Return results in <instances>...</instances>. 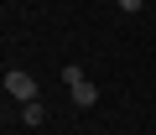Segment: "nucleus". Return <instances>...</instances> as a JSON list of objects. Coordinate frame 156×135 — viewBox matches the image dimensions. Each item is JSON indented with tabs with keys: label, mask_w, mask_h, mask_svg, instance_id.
<instances>
[{
	"label": "nucleus",
	"mask_w": 156,
	"mask_h": 135,
	"mask_svg": "<svg viewBox=\"0 0 156 135\" xmlns=\"http://www.w3.org/2000/svg\"><path fill=\"white\" fill-rule=\"evenodd\" d=\"M5 94L21 99V104H37V78L21 73V68H5Z\"/></svg>",
	"instance_id": "1"
},
{
	"label": "nucleus",
	"mask_w": 156,
	"mask_h": 135,
	"mask_svg": "<svg viewBox=\"0 0 156 135\" xmlns=\"http://www.w3.org/2000/svg\"><path fill=\"white\" fill-rule=\"evenodd\" d=\"M73 104H83V109H89V104H99V88H94L89 78H83V83H73Z\"/></svg>",
	"instance_id": "2"
},
{
	"label": "nucleus",
	"mask_w": 156,
	"mask_h": 135,
	"mask_svg": "<svg viewBox=\"0 0 156 135\" xmlns=\"http://www.w3.org/2000/svg\"><path fill=\"white\" fill-rule=\"evenodd\" d=\"M21 119H26V125H42L47 109H42V104H21Z\"/></svg>",
	"instance_id": "3"
},
{
	"label": "nucleus",
	"mask_w": 156,
	"mask_h": 135,
	"mask_svg": "<svg viewBox=\"0 0 156 135\" xmlns=\"http://www.w3.org/2000/svg\"><path fill=\"white\" fill-rule=\"evenodd\" d=\"M62 83H68V88H73V83H83V68H78V62H68V68H62Z\"/></svg>",
	"instance_id": "4"
},
{
	"label": "nucleus",
	"mask_w": 156,
	"mask_h": 135,
	"mask_svg": "<svg viewBox=\"0 0 156 135\" xmlns=\"http://www.w3.org/2000/svg\"><path fill=\"white\" fill-rule=\"evenodd\" d=\"M115 5H120V11H125V16H135V11H140V5H146V0H115Z\"/></svg>",
	"instance_id": "5"
}]
</instances>
